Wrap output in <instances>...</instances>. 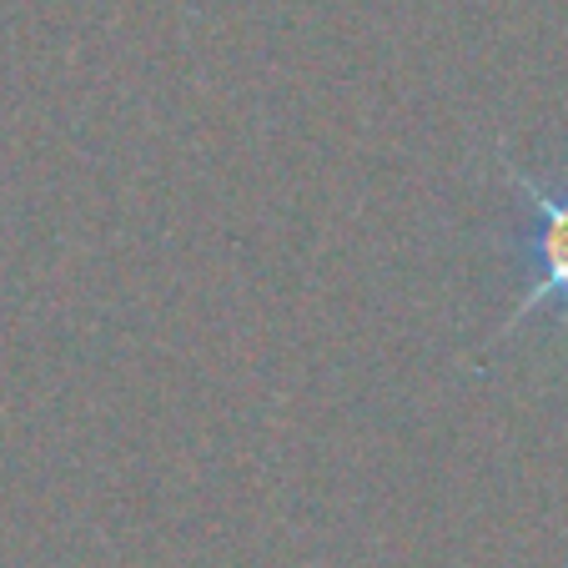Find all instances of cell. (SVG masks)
Here are the masks:
<instances>
[{
    "label": "cell",
    "mask_w": 568,
    "mask_h": 568,
    "mask_svg": "<svg viewBox=\"0 0 568 568\" xmlns=\"http://www.w3.org/2000/svg\"><path fill=\"white\" fill-rule=\"evenodd\" d=\"M498 166H504L514 196L528 206V216H534V242H528V252H534V277H528V287L518 292L504 333H498V343H504V337H514L524 322H534L538 312L568 317V192L544 186L534 172H524L508 151H498Z\"/></svg>",
    "instance_id": "1"
}]
</instances>
